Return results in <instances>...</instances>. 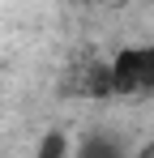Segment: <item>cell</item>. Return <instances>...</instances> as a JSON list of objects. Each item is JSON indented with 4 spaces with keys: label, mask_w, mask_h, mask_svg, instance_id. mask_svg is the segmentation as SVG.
<instances>
[{
    "label": "cell",
    "mask_w": 154,
    "mask_h": 158,
    "mask_svg": "<svg viewBox=\"0 0 154 158\" xmlns=\"http://www.w3.org/2000/svg\"><path fill=\"white\" fill-rule=\"evenodd\" d=\"M107 98H154V43H128L107 60Z\"/></svg>",
    "instance_id": "1"
},
{
    "label": "cell",
    "mask_w": 154,
    "mask_h": 158,
    "mask_svg": "<svg viewBox=\"0 0 154 158\" xmlns=\"http://www.w3.org/2000/svg\"><path fill=\"white\" fill-rule=\"evenodd\" d=\"M73 158H133V154L124 150V141H116V137H107V132H90L73 150Z\"/></svg>",
    "instance_id": "2"
},
{
    "label": "cell",
    "mask_w": 154,
    "mask_h": 158,
    "mask_svg": "<svg viewBox=\"0 0 154 158\" xmlns=\"http://www.w3.org/2000/svg\"><path fill=\"white\" fill-rule=\"evenodd\" d=\"M73 141H69V132H60V128H51L43 132V141H39V150H34V158H73Z\"/></svg>",
    "instance_id": "3"
},
{
    "label": "cell",
    "mask_w": 154,
    "mask_h": 158,
    "mask_svg": "<svg viewBox=\"0 0 154 158\" xmlns=\"http://www.w3.org/2000/svg\"><path fill=\"white\" fill-rule=\"evenodd\" d=\"M133 158H154V141H150V145H141V150H133Z\"/></svg>",
    "instance_id": "4"
}]
</instances>
